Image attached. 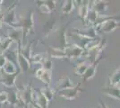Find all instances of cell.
I'll return each mask as SVG.
<instances>
[{"mask_svg": "<svg viewBox=\"0 0 120 108\" xmlns=\"http://www.w3.org/2000/svg\"><path fill=\"white\" fill-rule=\"evenodd\" d=\"M118 21L114 20V19H108L105 20L104 22L100 23L98 27H96V31L98 32H113L115 29H116L118 27Z\"/></svg>", "mask_w": 120, "mask_h": 108, "instance_id": "obj_2", "label": "cell"}, {"mask_svg": "<svg viewBox=\"0 0 120 108\" xmlns=\"http://www.w3.org/2000/svg\"><path fill=\"white\" fill-rule=\"evenodd\" d=\"M19 24L21 25V27L23 28L24 31L30 33L31 30H32V28H33V14L30 13L27 18L21 19V22Z\"/></svg>", "mask_w": 120, "mask_h": 108, "instance_id": "obj_7", "label": "cell"}, {"mask_svg": "<svg viewBox=\"0 0 120 108\" xmlns=\"http://www.w3.org/2000/svg\"><path fill=\"white\" fill-rule=\"evenodd\" d=\"M2 23H3V22H2V18L0 17V29H1V27H2Z\"/></svg>", "mask_w": 120, "mask_h": 108, "instance_id": "obj_26", "label": "cell"}, {"mask_svg": "<svg viewBox=\"0 0 120 108\" xmlns=\"http://www.w3.org/2000/svg\"><path fill=\"white\" fill-rule=\"evenodd\" d=\"M36 77H38L40 80L46 84L48 87L50 85V81H51V72L50 70H45L42 68L38 69V71L36 72Z\"/></svg>", "mask_w": 120, "mask_h": 108, "instance_id": "obj_5", "label": "cell"}, {"mask_svg": "<svg viewBox=\"0 0 120 108\" xmlns=\"http://www.w3.org/2000/svg\"><path fill=\"white\" fill-rule=\"evenodd\" d=\"M3 17H4V18L2 19V22L6 23V24H9V25L14 26L15 24L17 23L16 16H15V9H10L9 11H7L5 15H4Z\"/></svg>", "mask_w": 120, "mask_h": 108, "instance_id": "obj_8", "label": "cell"}, {"mask_svg": "<svg viewBox=\"0 0 120 108\" xmlns=\"http://www.w3.org/2000/svg\"><path fill=\"white\" fill-rule=\"evenodd\" d=\"M35 98L36 104L39 105V108H47L48 107V101L42 95L40 91H37L35 95H32V98Z\"/></svg>", "mask_w": 120, "mask_h": 108, "instance_id": "obj_9", "label": "cell"}, {"mask_svg": "<svg viewBox=\"0 0 120 108\" xmlns=\"http://www.w3.org/2000/svg\"><path fill=\"white\" fill-rule=\"evenodd\" d=\"M2 69L4 70L6 75H13V74H15L16 73V68H15V65L14 64V62L10 61V60H5L3 66H2Z\"/></svg>", "mask_w": 120, "mask_h": 108, "instance_id": "obj_10", "label": "cell"}, {"mask_svg": "<svg viewBox=\"0 0 120 108\" xmlns=\"http://www.w3.org/2000/svg\"><path fill=\"white\" fill-rule=\"evenodd\" d=\"M88 3L89 2L83 1L82 4L81 5L80 8H79V16L83 21H85V19H86V16L88 15V12L90 9V4H88Z\"/></svg>", "mask_w": 120, "mask_h": 108, "instance_id": "obj_17", "label": "cell"}, {"mask_svg": "<svg viewBox=\"0 0 120 108\" xmlns=\"http://www.w3.org/2000/svg\"><path fill=\"white\" fill-rule=\"evenodd\" d=\"M8 101V94L6 92L0 93V104L6 103Z\"/></svg>", "mask_w": 120, "mask_h": 108, "instance_id": "obj_24", "label": "cell"}, {"mask_svg": "<svg viewBox=\"0 0 120 108\" xmlns=\"http://www.w3.org/2000/svg\"><path fill=\"white\" fill-rule=\"evenodd\" d=\"M40 92L42 93V95L44 96V97L47 99V101H48V103L51 101V99L53 97V91L52 90H50L49 88H43V89H41L40 90Z\"/></svg>", "mask_w": 120, "mask_h": 108, "instance_id": "obj_22", "label": "cell"}, {"mask_svg": "<svg viewBox=\"0 0 120 108\" xmlns=\"http://www.w3.org/2000/svg\"><path fill=\"white\" fill-rule=\"evenodd\" d=\"M81 84H78L75 86L74 88H67V89H64V90H61L57 92V95L62 96V97L65 98V99H68V100H73L75 99L78 94L81 92Z\"/></svg>", "mask_w": 120, "mask_h": 108, "instance_id": "obj_3", "label": "cell"}, {"mask_svg": "<svg viewBox=\"0 0 120 108\" xmlns=\"http://www.w3.org/2000/svg\"><path fill=\"white\" fill-rule=\"evenodd\" d=\"M39 8L43 14H50L56 8V1H43L39 2Z\"/></svg>", "mask_w": 120, "mask_h": 108, "instance_id": "obj_6", "label": "cell"}, {"mask_svg": "<svg viewBox=\"0 0 120 108\" xmlns=\"http://www.w3.org/2000/svg\"><path fill=\"white\" fill-rule=\"evenodd\" d=\"M75 87V84L71 81V79L69 77H65L63 78H61L60 80H58L56 83L55 85V91H61L64 89H67V88H71Z\"/></svg>", "mask_w": 120, "mask_h": 108, "instance_id": "obj_4", "label": "cell"}, {"mask_svg": "<svg viewBox=\"0 0 120 108\" xmlns=\"http://www.w3.org/2000/svg\"><path fill=\"white\" fill-rule=\"evenodd\" d=\"M0 5H1V4H0Z\"/></svg>", "mask_w": 120, "mask_h": 108, "instance_id": "obj_27", "label": "cell"}, {"mask_svg": "<svg viewBox=\"0 0 120 108\" xmlns=\"http://www.w3.org/2000/svg\"><path fill=\"white\" fill-rule=\"evenodd\" d=\"M95 4H92V9L95 10L98 14L100 12H102V11H105L106 7H107V4L106 2H103V1H98V2H93Z\"/></svg>", "mask_w": 120, "mask_h": 108, "instance_id": "obj_20", "label": "cell"}, {"mask_svg": "<svg viewBox=\"0 0 120 108\" xmlns=\"http://www.w3.org/2000/svg\"><path fill=\"white\" fill-rule=\"evenodd\" d=\"M100 104H101V107H102V108H109L105 104V103H103V102H101V101H100Z\"/></svg>", "mask_w": 120, "mask_h": 108, "instance_id": "obj_25", "label": "cell"}, {"mask_svg": "<svg viewBox=\"0 0 120 108\" xmlns=\"http://www.w3.org/2000/svg\"><path fill=\"white\" fill-rule=\"evenodd\" d=\"M85 20L87 21V23L90 24H95L96 22H97V20H98V13L95 10H93L92 8H90Z\"/></svg>", "mask_w": 120, "mask_h": 108, "instance_id": "obj_18", "label": "cell"}, {"mask_svg": "<svg viewBox=\"0 0 120 108\" xmlns=\"http://www.w3.org/2000/svg\"><path fill=\"white\" fill-rule=\"evenodd\" d=\"M104 94L108 95L110 97L119 100V88L118 87H109L104 91Z\"/></svg>", "mask_w": 120, "mask_h": 108, "instance_id": "obj_14", "label": "cell"}, {"mask_svg": "<svg viewBox=\"0 0 120 108\" xmlns=\"http://www.w3.org/2000/svg\"><path fill=\"white\" fill-rule=\"evenodd\" d=\"M12 41H13V39L11 37H7V38H5L0 41V55H2L8 50Z\"/></svg>", "mask_w": 120, "mask_h": 108, "instance_id": "obj_15", "label": "cell"}, {"mask_svg": "<svg viewBox=\"0 0 120 108\" xmlns=\"http://www.w3.org/2000/svg\"><path fill=\"white\" fill-rule=\"evenodd\" d=\"M45 58L46 57H43L42 54H37V55L32 57L31 59H32V61L34 62V63H40L41 64Z\"/></svg>", "mask_w": 120, "mask_h": 108, "instance_id": "obj_23", "label": "cell"}, {"mask_svg": "<svg viewBox=\"0 0 120 108\" xmlns=\"http://www.w3.org/2000/svg\"><path fill=\"white\" fill-rule=\"evenodd\" d=\"M97 67H98L97 62H94V63H92L91 65H90V66L88 67V68L86 69L85 73L82 75L83 79H84V80H88V79H90V78H92V77H94V76H95L96 70H97Z\"/></svg>", "mask_w": 120, "mask_h": 108, "instance_id": "obj_11", "label": "cell"}, {"mask_svg": "<svg viewBox=\"0 0 120 108\" xmlns=\"http://www.w3.org/2000/svg\"><path fill=\"white\" fill-rule=\"evenodd\" d=\"M90 65H88L86 62H82V63H80L78 66H76L75 69V74H77V75H79V76H82V75H83L86 71V69L88 68Z\"/></svg>", "mask_w": 120, "mask_h": 108, "instance_id": "obj_21", "label": "cell"}, {"mask_svg": "<svg viewBox=\"0 0 120 108\" xmlns=\"http://www.w3.org/2000/svg\"><path fill=\"white\" fill-rule=\"evenodd\" d=\"M17 72L15 74H13V75H6L5 77V78L1 79L0 82H2L5 87H8V88H11V87H14L15 86V78H16V76H17Z\"/></svg>", "mask_w": 120, "mask_h": 108, "instance_id": "obj_12", "label": "cell"}, {"mask_svg": "<svg viewBox=\"0 0 120 108\" xmlns=\"http://www.w3.org/2000/svg\"><path fill=\"white\" fill-rule=\"evenodd\" d=\"M75 1H65L64 3V5L62 6V12L64 14H70L72 13V11L75 9Z\"/></svg>", "mask_w": 120, "mask_h": 108, "instance_id": "obj_19", "label": "cell"}, {"mask_svg": "<svg viewBox=\"0 0 120 108\" xmlns=\"http://www.w3.org/2000/svg\"><path fill=\"white\" fill-rule=\"evenodd\" d=\"M61 52H62V55L60 56L61 58L66 57V58H71V59H77L82 55L83 49L78 45H73V46L65 47Z\"/></svg>", "mask_w": 120, "mask_h": 108, "instance_id": "obj_1", "label": "cell"}, {"mask_svg": "<svg viewBox=\"0 0 120 108\" xmlns=\"http://www.w3.org/2000/svg\"><path fill=\"white\" fill-rule=\"evenodd\" d=\"M17 60H18V64L20 66L21 69L22 71L27 70L29 68H30V62L27 59H25L24 57L21 54V52H18V56H17Z\"/></svg>", "mask_w": 120, "mask_h": 108, "instance_id": "obj_13", "label": "cell"}, {"mask_svg": "<svg viewBox=\"0 0 120 108\" xmlns=\"http://www.w3.org/2000/svg\"><path fill=\"white\" fill-rule=\"evenodd\" d=\"M119 68H116L109 77L110 87H118L119 88Z\"/></svg>", "mask_w": 120, "mask_h": 108, "instance_id": "obj_16", "label": "cell"}]
</instances>
